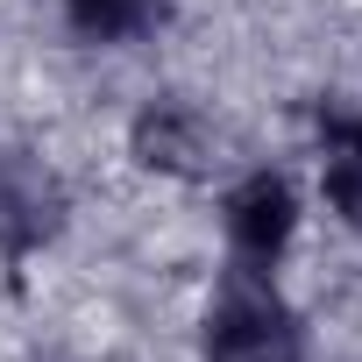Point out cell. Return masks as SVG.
<instances>
[{"label":"cell","mask_w":362,"mask_h":362,"mask_svg":"<svg viewBox=\"0 0 362 362\" xmlns=\"http://www.w3.org/2000/svg\"><path fill=\"white\" fill-rule=\"evenodd\" d=\"M284 341V305L263 277H235L206 313V355L214 362H270Z\"/></svg>","instance_id":"1"},{"label":"cell","mask_w":362,"mask_h":362,"mask_svg":"<svg viewBox=\"0 0 362 362\" xmlns=\"http://www.w3.org/2000/svg\"><path fill=\"white\" fill-rule=\"evenodd\" d=\"M57 228V185L22 163V156H0V242L8 249H36Z\"/></svg>","instance_id":"2"},{"label":"cell","mask_w":362,"mask_h":362,"mask_svg":"<svg viewBox=\"0 0 362 362\" xmlns=\"http://www.w3.org/2000/svg\"><path fill=\"white\" fill-rule=\"evenodd\" d=\"M135 156H142L149 170L192 177V170L214 156V135H206V121L185 114V107H149V114L135 121Z\"/></svg>","instance_id":"3"},{"label":"cell","mask_w":362,"mask_h":362,"mask_svg":"<svg viewBox=\"0 0 362 362\" xmlns=\"http://www.w3.org/2000/svg\"><path fill=\"white\" fill-rule=\"evenodd\" d=\"M228 228H235L242 256L270 263L291 242V192H284V177H249V185L228 199Z\"/></svg>","instance_id":"4"},{"label":"cell","mask_w":362,"mask_h":362,"mask_svg":"<svg viewBox=\"0 0 362 362\" xmlns=\"http://www.w3.org/2000/svg\"><path fill=\"white\" fill-rule=\"evenodd\" d=\"M156 15V0H71V22L86 36H135Z\"/></svg>","instance_id":"5"}]
</instances>
